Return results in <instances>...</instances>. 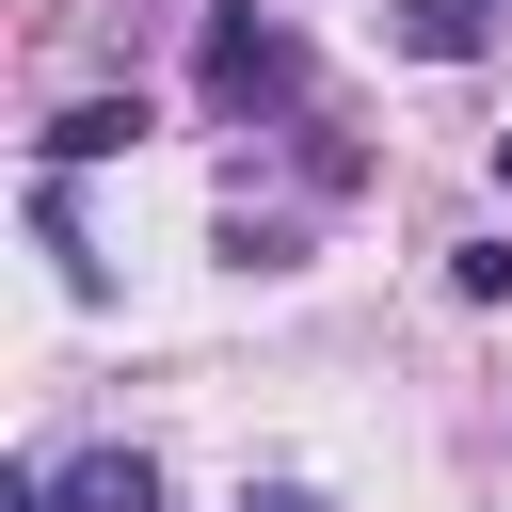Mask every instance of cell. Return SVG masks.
Masks as SVG:
<instances>
[{
	"mask_svg": "<svg viewBox=\"0 0 512 512\" xmlns=\"http://www.w3.org/2000/svg\"><path fill=\"white\" fill-rule=\"evenodd\" d=\"M208 96H224V112H272V96H304V48H288L256 0H224V16H208Z\"/></svg>",
	"mask_w": 512,
	"mask_h": 512,
	"instance_id": "6da1fadb",
	"label": "cell"
},
{
	"mask_svg": "<svg viewBox=\"0 0 512 512\" xmlns=\"http://www.w3.org/2000/svg\"><path fill=\"white\" fill-rule=\"evenodd\" d=\"M0 512H96L80 480H0Z\"/></svg>",
	"mask_w": 512,
	"mask_h": 512,
	"instance_id": "8992f818",
	"label": "cell"
},
{
	"mask_svg": "<svg viewBox=\"0 0 512 512\" xmlns=\"http://www.w3.org/2000/svg\"><path fill=\"white\" fill-rule=\"evenodd\" d=\"M496 192H512V128H496Z\"/></svg>",
	"mask_w": 512,
	"mask_h": 512,
	"instance_id": "ba28073f",
	"label": "cell"
},
{
	"mask_svg": "<svg viewBox=\"0 0 512 512\" xmlns=\"http://www.w3.org/2000/svg\"><path fill=\"white\" fill-rule=\"evenodd\" d=\"M144 144V96H80V112H48V176H80V160H128Z\"/></svg>",
	"mask_w": 512,
	"mask_h": 512,
	"instance_id": "3957f363",
	"label": "cell"
},
{
	"mask_svg": "<svg viewBox=\"0 0 512 512\" xmlns=\"http://www.w3.org/2000/svg\"><path fill=\"white\" fill-rule=\"evenodd\" d=\"M448 288L464 304H512V240H448Z\"/></svg>",
	"mask_w": 512,
	"mask_h": 512,
	"instance_id": "5b68a950",
	"label": "cell"
},
{
	"mask_svg": "<svg viewBox=\"0 0 512 512\" xmlns=\"http://www.w3.org/2000/svg\"><path fill=\"white\" fill-rule=\"evenodd\" d=\"M288 256H304L288 208H224V272H288Z\"/></svg>",
	"mask_w": 512,
	"mask_h": 512,
	"instance_id": "277c9868",
	"label": "cell"
},
{
	"mask_svg": "<svg viewBox=\"0 0 512 512\" xmlns=\"http://www.w3.org/2000/svg\"><path fill=\"white\" fill-rule=\"evenodd\" d=\"M240 512H320V496H288V480H272V496H240Z\"/></svg>",
	"mask_w": 512,
	"mask_h": 512,
	"instance_id": "52a82bcc",
	"label": "cell"
},
{
	"mask_svg": "<svg viewBox=\"0 0 512 512\" xmlns=\"http://www.w3.org/2000/svg\"><path fill=\"white\" fill-rule=\"evenodd\" d=\"M496 32H512V0H400V48L416 64H480Z\"/></svg>",
	"mask_w": 512,
	"mask_h": 512,
	"instance_id": "7a4b0ae2",
	"label": "cell"
}]
</instances>
